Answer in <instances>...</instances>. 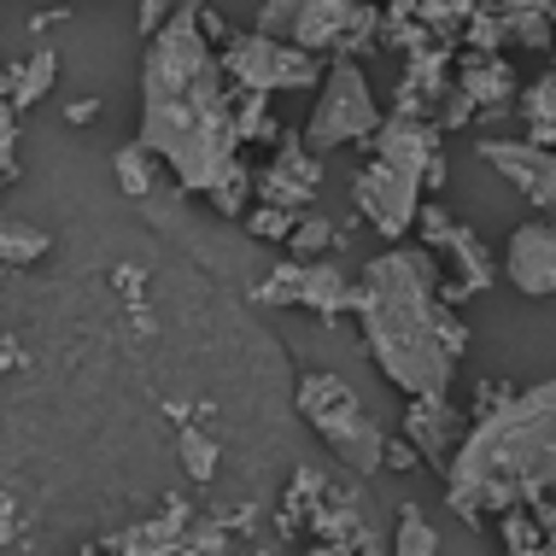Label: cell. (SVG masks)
I'll list each match as a JSON object with an SVG mask.
<instances>
[{
  "instance_id": "25",
  "label": "cell",
  "mask_w": 556,
  "mask_h": 556,
  "mask_svg": "<svg viewBox=\"0 0 556 556\" xmlns=\"http://www.w3.org/2000/svg\"><path fill=\"white\" fill-rule=\"evenodd\" d=\"M217 457H223V451H217L212 433H205V428H182V463H188L193 480H212L217 475Z\"/></svg>"
},
{
  "instance_id": "14",
  "label": "cell",
  "mask_w": 556,
  "mask_h": 556,
  "mask_svg": "<svg viewBox=\"0 0 556 556\" xmlns=\"http://www.w3.org/2000/svg\"><path fill=\"white\" fill-rule=\"evenodd\" d=\"M463 428H469V416L451 404V393H428V399L404 404V440L422 451L440 475H445L451 451H457V440H463Z\"/></svg>"
},
{
  "instance_id": "19",
  "label": "cell",
  "mask_w": 556,
  "mask_h": 556,
  "mask_svg": "<svg viewBox=\"0 0 556 556\" xmlns=\"http://www.w3.org/2000/svg\"><path fill=\"white\" fill-rule=\"evenodd\" d=\"M498 533H504V545L521 551V556H539V551H545V516H539L533 504L498 509Z\"/></svg>"
},
{
  "instance_id": "11",
  "label": "cell",
  "mask_w": 556,
  "mask_h": 556,
  "mask_svg": "<svg viewBox=\"0 0 556 556\" xmlns=\"http://www.w3.org/2000/svg\"><path fill=\"white\" fill-rule=\"evenodd\" d=\"M504 276H509V288L528 293V299H551L556 293V217L516 223V229H509Z\"/></svg>"
},
{
  "instance_id": "6",
  "label": "cell",
  "mask_w": 556,
  "mask_h": 556,
  "mask_svg": "<svg viewBox=\"0 0 556 556\" xmlns=\"http://www.w3.org/2000/svg\"><path fill=\"white\" fill-rule=\"evenodd\" d=\"M375 124H381V100H375L364 65H357V59H334L317 83V106L305 117V147L317 159H328L334 147L369 141Z\"/></svg>"
},
{
  "instance_id": "28",
  "label": "cell",
  "mask_w": 556,
  "mask_h": 556,
  "mask_svg": "<svg viewBox=\"0 0 556 556\" xmlns=\"http://www.w3.org/2000/svg\"><path fill=\"white\" fill-rule=\"evenodd\" d=\"M170 12H176V0H141V36H153Z\"/></svg>"
},
{
  "instance_id": "12",
  "label": "cell",
  "mask_w": 556,
  "mask_h": 556,
  "mask_svg": "<svg viewBox=\"0 0 556 556\" xmlns=\"http://www.w3.org/2000/svg\"><path fill=\"white\" fill-rule=\"evenodd\" d=\"M281 153L264 164L258 176H252V193H258L264 205H288V212H305L311 200H317V188H323V159L311 153L305 141H288L281 135Z\"/></svg>"
},
{
  "instance_id": "31",
  "label": "cell",
  "mask_w": 556,
  "mask_h": 556,
  "mask_svg": "<svg viewBox=\"0 0 556 556\" xmlns=\"http://www.w3.org/2000/svg\"><path fill=\"white\" fill-rule=\"evenodd\" d=\"M504 7H533V12H551V0H504Z\"/></svg>"
},
{
  "instance_id": "22",
  "label": "cell",
  "mask_w": 556,
  "mask_h": 556,
  "mask_svg": "<svg viewBox=\"0 0 556 556\" xmlns=\"http://www.w3.org/2000/svg\"><path fill=\"white\" fill-rule=\"evenodd\" d=\"M334 223H328V217H317V212H311V205H305V212H299V223H293V235H288V252H293V258H323V252L328 247H334Z\"/></svg>"
},
{
  "instance_id": "24",
  "label": "cell",
  "mask_w": 556,
  "mask_h": 556,
  "mask_svg": "<svg viewBox=\"0 0 556 556\" xmlns=\"http://www.w3.org/2000/svg\"><path fill=\"white\" fill-rule=\"evenodd\" d=\"M516 112L528 117V124H556V71H545L539 83L516 88Z\"/></svg>"
},
{
  "instance_id": "27",
  "label": "cell",
  "mask_w": 556,
  "mask_h": 556,
  "mask_svg": "<svg viewBox=\"0 0 556 556\" xmlns=\"http://www.w3.org/2000/svg\"><path fill=\"white\" fill-rule=\"evenodd\" d=\"M416 463H422V451H416L410 440H387V445H381V469L404 475V469H416Z\"/></svg>"
},
{
  "instance_id": "16",
  "label": "cell",
  "mask_w": 556,
  "mask_h": 556,
  "mask_svg": "<svg viewBox=\"0 0 556 556\" xmlns=\"http://www.w3.org/2000/svg\"><path fill=\"white\" fill-rule=\"evenodd\" d=\"M0 83H7V106L12 112H29L36 100H48V88L59 83V53L53 48H36L18 71H0Z\"/></svg>"
},
{
  "instance_id": "30",
  "label": "cell",
  "mask_w": 556,
  "mask_h": 556,
  "mask_svg": "<svg viewBox=\"0 0 556 556\" xmlns=\"http://www.w3.org/2000/svg\"><path fill=\"white\" fill-rule=\"evenodd\" d=\"M528 141H539V147H556V124H528Z\"/></svg>"
},
{
  "instance_id": "3",
  "label": "cell",
  "mask_w": 556,
  "mask_h": 556,
  "mask_svg": "<svg viewBox=\"0 0 556 556\" xmlns=\"http://www.w3.org/2000/svg\"><path fill=\"white\" fill-rule=\"evenodd\" d=\"M556 486V381L498 393L463 428L445 463V504L463 521H492L509 504H533Z\"/></svg>"
},
{
  "instance_id": "5",
  "label": "cell",
  "mask_w": 556,
  "mask_h": 556,
  "mask_svg": "<svg viewBox=\"0 0 556 556\" xmlns=\"http://www.w3.org/2000/svg\"><path fill=\"white\" fill-rule=\"evenodd\" d=\"M299 416L317 428V440H328V451L345 463L352 475H381V445L387 433L375 428L369 404L352 393V381L340 375H305L299 381Z\"/></svg>"
},
{
  "instance_id": "13",
  "label": "cell",
  "mask_w": 556,
  "mask_h": 556,
  "mask_svg": "<svg viewBox=\"0 0 556 556\" xmlns=\"http://www.w3.org/2000/svg\"><path fill=\"white\" fill-rule=\"evenodd\" d=\"M480 159H486L492 170H504L545 217H556V147L504 141V135H492V141H480Z\"/></svg>"
},
{
  "instance_id": "4",
  "label": "cell",
  "mask_w": 556,
  "mask_h": 556,
  "mask_svg": "<svg viewBox=\"0 0 556 556\" xmlns=\"http://www.w3.org/2000/svg\"><path fill=\"white\" fill-rule=\"evenodd\" d=\"M252 29L293 48L317 53V59H357L375 48L381 36V7L375 0H264Z\"/></svg>"
},
{
  "instance_id": "15",
  "label": "cell",
  "mask_w": 556,
  "mask_h": 556,
  "mask_svg": "<svg viewBox=\"0 0 556 556\" xmlns=\"http://www.w3.org/2000/svg\"><path fill=\"white\" fill-rule=\"evenodd\" d=\"M451 83L475 100V117H509L516 112V65L504 53H457Z\"/></svg>"
},
{
  "instance_id": "21",
  "label": "cell",
  "mask_w": 556,
  "mask_h": 556,
  "mask_svg": "<svg viewBox=\"0 0 556 556\" xmlns=\"http://www.w3.org/2000/svg\"><path fill=\"white\" fill-rule=\"evenodd\" d=\"M504 18H509V41H521V48H533V53H551V48H556V24H551V12L504 7Z\"/></svg>"
},
{
  "instance_id": "26",
  "label": "cell",
  "mask_w": 556,
  "mask_h": 556,
  "mask_svg": "<svg viewBox=\"0 0 556 556\" xmlns=\"http://www.w3.org/2000/svg\"><path fill=\"white\" fill-rule=\"evenodd\" d=\"M293 223H299V212H288V205H264L258 200V212H247V229L258 240H281V247H288Z\"/></svg>"
},
{
  "instance_id": "29",
  "label": "cell",
  "mask_w": 556,
  "mask_h": 556,
  "mask_svg": "<svg viewBox=\"0 0 556 556\" xmlns=\"http://www.w3.org/2000/svg\"><path fill=\"white\" fill-rule=\"evenodd\" d=\"M94 117H100V100H71V106H65V124H94Z\"/></svg>"
},
{
  "instance_id": "7",
  "label": "cell",
  "mask_w": 556,
  "mask_h": 556,
  "mask_svg": "<svg viewBox=\"0 0 556 556\" xmlns=\"http://www.w3.org/2000/svg\"><path fill=\"white\" fill-rule=\"evenodd\" d=\"M217 59L235 88H258V94H305V88L323 83L317 53L293 48V41H276L264 29H229L217 41Z\"/></svg>"
},
{
  "instance_id": "20",
  "label": "cell",
  "mask_w": 556,
  "mask_h": 556,
  "mask_svg": "<svg viewBox=\"0 0 556 556\" xmlns=\"http://www.w3.org/2000/svg\"><path fill=\"white\" fill-rule=\"evenodd\" d=\"M235 129H240V147H252V141H281V124L269 117V94H258V88H240V100H235Z\"/></svg>"
},
{
  "instance_id": "1",
  "label": "cell",
  "mask_w": 556,
  "mask_h": 556,
  "mask_svg": "<svg viewBox=\"0 0 556 556\" xmlns=\"http://www.w3.org/2000/svg\"><path fill=\"white\" fill-rule=\"evenodd\" d=\"M135 141L170 170L176 193H212L223 217L247 212L252 170L240 164L229 71H223L217 41L205 36L193 0H176V12L147 36L141 135Z\"/></svg>"
},
{
  "instance_id": "2",
  "label": "cell",
  "mask_w": 556,
  "mask_h": 556,
  "mask_svg": "<svg viewBox=\"0 0 556 556\" xmlns=\"http://www.w3.org/2000/svg\"><path fill=\"white\" fill-rule=\"evenodd\" d=\"M440 276L428 247H387L357 281L352 317L364 328V352L404 399L451 393V375L469 357V323L440 299Z\"/></svg>"
},
{
  "instance_id": "10",
  "label": "cell",
  "mask_w": 556,
  "mask_h": 556,
  "mask_svg": "<svg viewBox=\"0 0 556 556\" xmlns=\"http://www.w3.org/2000/svg\"><path fill=\"white\" fill-rule=\"evenodd\" d=\"M258 299L264 305H305V311H317L323 323H334V317H352L357 281L345 276L340 264H328V258H288V264L269 269Z\"/></svg>"
},
{
  "instance_id": "17",
  "label": "cell",
  "mask_w": 556,
  "mask_h": 556,
  "mask_svg": "<svg viewBox=\"0 0 556 556\" xmlns=\"http://www.w3.org/2000/svg\"><path fill=\"white\" fill-rule=\"evenodd\" d=\"M112 170H117V188H124L135 205H147L159 193V170H164V164L147 153L141 141H124V147H117V159H112Z\"/></svg>"
},
{
  "instance_id": "18",
  "label": "cell",
  "mask_w": 556,
  "mask_h": 556,
  "mask_svg": "<svg viewBox=\"0 0 556 556\" xmlns=\"http://www.w3.org/2000/svg\"><path fill=\"white\" fill-rule=\"evenodd\" d=\"M48 247H53L48 229L0 212V264H36V258H48Z\"/></svg>"
},
{
  "instance_id": "8",
  "label": "cell",
  "mask_w": 556,
  "mask_h": 556,
  "mask_svg": "<svg viewBox=\"0 0 556 556\" xmlns=\"http://www.w3.org/2000/svg\"><path fill=\"white\" fill-rule=\"evenodd\" d=\"M416 229H422V247L433 252V258L451 264V276H440V299H445V305H463V299H475V293L492 288L498 264H492V252L480 247V235L469 229V223H457L445 205H416Z\"/></svg>"
},
{
  "instance_id": "23",
  "label": "cell",
  "mask_w": 556,
  "mask_h": 556,
  "mask_svg": "<svg viewBox=\"0 0 556 556\" xmlns=\"http://www.w3.org/2000/svg\"><path fill=\"white\" fill-rule=\"evenodd\" d=\"M393 551H399V556H428V551H440V533L428 528V516H422L416 504L399 509V539H393Z\"/></svg>"
},
{
  "instance_id": "9",
  "label": "cell",
  "mask_w": 556,
  "mask_h": 556,
  "mask_svg": "<svg viewBox=\"0 0 556 556\" xmlns=\"http://www.w3.org/2000/svg\"><path fill=\"white\" fill-rule=\"evenodd\" d=\"M352 205H357L364 223H375L381 240H404L416 229V205H422V170L375 153L364 170H357V182H352Z\"/></svg>"
}]
</instances>
